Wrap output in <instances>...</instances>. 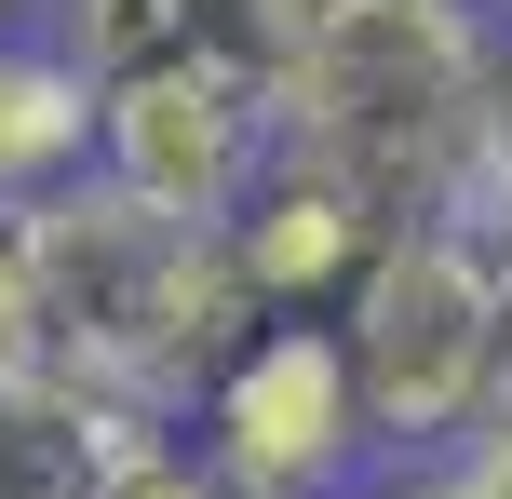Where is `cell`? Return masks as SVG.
<instances>
[{
  "label": "cell",
  "mask_w": 512,
  "mask_h": 499,
  "mask_svg": "<svg viewBox=\"0 0 512 499\" xmlns=\"http://www.w3.org/2000/svg\"><path fill=\"white\" fill-rule=\"evenodd\" d=\"M512 27L486 0H297L283 149L351 176L378 216H459Z\"/></svg>",
  "instance_id": "cell-1"
},
{
  "label": "cell",
  "mask_w": 512,
  "mask_h": 499,
  "mask_svg": "<svg viewBox=\"0 0 512 499\" xmlns=\"http://www.w3.org/2000/svg\"><path fill=\"white\" fill-rule=\"evenodd\" d=\"M486 324H499V243L472 216H405L364 270V297L337 311V351L364 378V419H378L391 473L472 446V405H486Z\"/></svg>",
  "instance_id": "cell-3"
},
{
  "label": "cell",
  "mask_w": 512,
  "mask_h": 499,
  "mask_svg": "<svg viewBox=\"0 0 512 499\" xmlns=\"http://www.w3.org/2000/svg\"><path fill=\"white\" fill-rule=\"evenodd\" d=\"M41 257H27V216H0V378H41Z\"/></svg>",
  "instance_id": "cell-10"
},
{
  "label": "cell",
  "mask_w": 512,
  "mask_h": 499,
  "mask_svg": "<svg viewBox=\"0 0 512 499\" xmlns=\"http://www.w3.org/2000/svg\"><path fill=\"white\" fill-rule=\"evenodd\" d=\"M14 27H41V0H0V41H14Z\"/></svg>",
  "instance_id": "cell-14"
},
{
  "label": "cell",
  "mask_w": 512,
  "mask_h": 499,
  "mask_svg": "<svg viewBox=\"0 0 512 499\" xmlns=\"http://www.w3.org/2000/svg\"><path fill=\"white\" fill-rule=\"evenodd\" d=\"M459 216L512 257V54H499V95H486V135H472V189H459Z\"/></svg>",
  "instance_id": "cell-11"
},
{
  "label": "cell",
  "mask_w": 512,
  "mask_h": 499,
  "mask_svg": "<svg viewBox=\"0 0 512 499\" xmlns=\"http://www.w3.org/2000/svg\"><path fill=\"white\" fill-rule=\"evenodd\" d=\"M41 41L81 81H256L283 108L297 0H41Z\"/></svg>",
  "instance_id": "cell-6"
},
{
  "label": "cell",
  "mask_w": 512,
  "mask_h": 499,
  "mask_svg": "<svg viewBox=\"0 0 512 499\" xmlns=\"http://www.w3.org/2000/svg\"><path fill=\"white\" fill-rule=\"evenodd\" d=\"M283 162V108L256 81H95V176L149 216L230 230L256 203V176Z\"/></svg>",
  "instance_id": "cell-5"
},
{
  "label": "cell",
  "mask_w": 512,
  "mask_h": 499,
  "mask_svg": "<svg viewBox=\"0 0 512 499\" xmlns=\"http://www.w3.org/2000/svg\"><path fill=\"white\" fill-rule=\"evenodd\" d=\"M189 446L230 499H378L391 486V446L364 419L337 324H256L216 365V392L189 405Z\"/></svg>",
  "instance_id": "cell-4"
},
{
  "label": "cell",
  "mask_w": 512,
  "mask_h": 499,
  "mask_svg": "<svg viewBox=\"0 0 512 499\" xmlns=\"http://www.w3.org/2000/svg\"><path fill=\"white\" fill-rule=\"evenodd\" d=\"M81 176H95V81H81L41 27H14V41H0V216L54 203V189H81Z\"/></svg>",
  "instance_id": "cell-9"
},
{
  "label": "cell",
  "mask_w": 512,
  "mask_h": 499,
  "mask_svg": "<svg viewBox=\"0 0 512 499\" xmlns=\"http://www.w3.org/2000/svg\"><path fill=\"white\" fill-rule=\"evenodd\" d=\"M391 230H405V216H378L351 176H324V162L283 149L270 176H256V203L230 216V257H243V284H256L270 324H337L364 297V270H378Z\"/></svg>",
  "instance_id": "cell-7"
},
{
  "label": "cell",
  "mask_w": 512,
  "mask_h": 499,
  "mask_svg": "<svg viewBox=\"0 0 512 499\" xmlns=\"http://www.w3.org/2000/svg\"><path fill=\"white\" fill-rule=\"evenodd\" d=\"M135 405L81 392V378H0V499H108V473H122L135 446Z\"/></svg>",
  "instance_id": "cell-8"
},
{
  "label": "cell",
  "mask_w": 512,
  "mask_h": 499,
  "mask_svg": "<svg viewBox=\"0 0 512 499\" xmlns=\"http://www.w3.org/2000/svg\"><path fill=\"white\" fill-rule=\"evenodd\" d=\"M486 14H499V27H512V0H486Z\"/></svg>",
  "instance_id": "cell-15"
},
{
  "label": "cell",
  "mask_w": 512,
  "mask_h": 499,
  "mask_svg": "<svg viewBox=\"0 0 512 499\" xmlns=\"http://www.w3.org/2000/svg\"><path fill=\"white\" fill-rule=\"evenodd\" d=\"M472 446H512V257H499V324H486V405H472Z\"/></svg>",
  "instance_id": "cell-13"
},
{
  "label": "cell",
  "mask_w": 512,
  "mask_h": 499,
  "mask_svg": "<svg viewBox=\"0 0 512 499\" xmlns=\"http://www.w3.org/2000/svg\"><path fill=\"white\" fill-rule=\"evenodd\" d=\"M27 257H41V351L54 378L135 405V419H189L216 392V365L256 338V284L230 257V230L122 203L108 176L27 203Z\"/></svg>",
  "instance_id": "cell-2"
},
{
  "label": "cell",
  "mask_w": 512,
  "mask_h": 499,
  "mask_svg": "<svg viewBox=\"0 0 512 499\" xmlns=\"http://www.w3.org/2000/svg\"><path fill=\"white\" fill-rule=\"evenodd\" d=\"M378 499H512V446H459V459H418Z\"/></svg>",
  "instance_id": "cell-12"
}]
</instances>
